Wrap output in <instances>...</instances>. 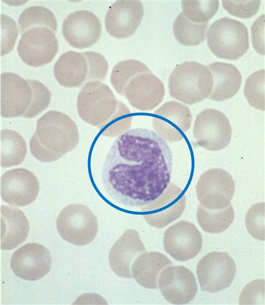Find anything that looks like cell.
Returning <instances> with one entry per match:
<instances>
[{"mask_svg":"<svg viewBox=\"0 0 265 305\" xmlns=\"http://www.w3.org/2000/svg\"><path fill=\"white\" fill-rule=\"evenodd\" d=\"M172 156L166 141L145 128L120 135L103 164L102 179L110 196L123 205H146L158 197L170 182Z\"/></svg>","mask_w":265,"mask_h":305,"instance_id":"1","label":"cell"},{"mask_svg":"<svg viewBox=\"0 0 265 305\" xmlns=\"http://www.w3.org/2000/svg\"><path fill=\"white\" fill-rule=\"evenodd\" d=\"M79 140L75 122L68 115L52 110L38 120L36 130L30 141V151L35 158L51 162L72 150Z\"/></svg>","mask_w":265,"mask_h":305,"instance_id":"2","label":"cell"},{"mask_svg":"<svg viewBox=\"0 0 265 305\" xmlns=\"http://www.w3.org/2000/svg\"><path fill=\"white\" fill-rule=\"evenodd\" d=\"M112 85L132 106L141 111L154 108L165 95L161 81L145 64L135 60L127 61L117 75Z\"/></svg>","mask_w":265,"mask_h":305,"instance_id":"3","label":"cell"},{"mask_svg":"<svg viewBox=\"0 0 265 305\" xmlns=\"http://www.w3.org/2000/svg\"><path fill=\"white\" fill-rule=\"evenodd\" d=\"M42 83L14 73L1 75V115L5 118L33 117L42 99Z\"/></svg>","mask_w":265,"mask_h":305,"instance_id":"4","label":"cell"},{"mask_svg":"<svg viewBox=\"0 0 265 305\" xmlns=\"http://www.w3.org/2000/svg\"><path fill=\"white\" fill-rule=\"evenodd\" d=\"M77 105L80 118L96 125L115 119L123 113L126 107L117 100L108 86L97 80L85 83L78 96Z\"/></svg>","mask_w":265,"mask_h":305,"instance_id":"5","label":"cell"},{"mask_svg":"<svg viewBox=\"0 0 265 305\" xmlns=\"http://www.w3.org/2000/svg\"><path fill=\"white\" fill-rule=\"evenodd\" d=\"M213 84L212 75L207 66L196 61H187L173 70L168 88L173 97L191 105L208 98Z\"/></svg>","mask_w":265,"mask_h":305,"instance_id":"6","label":"cell"},{"mask_svg":"<svg viewBox=\"0 0 265 305\" xmlns=\"http://www.w3.org/2000/svg\"><path fill=\"white\" fill-rule=\"evenodd\" d=\"M208 46L217 57L228 60H237L249 47L247 27L241 22L227 17L218 19L207 33Z\"/></svg>","mask_w":265,"mask_h":305,"instance_id":"7","label":"cell"},{"mask_svg":"<svg viewBox=\"0 0 265 305\" xmlns=\"http://www.w3.org/2000/svg\"><path fill=\"white\" fill-rule=\"evenodd\" d=\"M56 226L63 239L79 246L92 242L98 229L95 215L87 206L78 204H70L61 210L56 220Z\"/></svg>","mask_w":265,"mask_h":305,"instance_id":"8","label":"cell"},{"mask_svg":"<svg viewBox=\"0 0 265 305\" xmlns=\"http://www.w3.org/2000/svg\"><path fill=\"white\" fill-rule=\"evenodd\" d=\"M55 33L50 29L44 27H34L23 33L17 48L22 61L34 67L50 62L58 48Z\"/></svg>","mask_w":265,"mask_h":305,"instance_id":"9","label":"cell"},{"mask_svg":"<svg viewBox=\"0 0 265 305\" xmlns=\"http://www.w3.org/2000/svg\"><path fill=\"white\" fill-rule=\"evenodd\" d=\"M236 269L234 260L227 253L207 254L200 260L196 269L202 290L215 293L227 288L233 281Z\"/></svg>","mask_w":265,"mask_h":305,"instance_id":"10","label":"cell"},{"mask_svg":"<svg viewBox=\"0 0 265 305\" xmlns=\"http://www.w3.org/2000/svg\"><path fill=\"white\" fill-rule=\"evenodd\" d=\"M99 53L93 51H69L63 54L54 67L55 77L62 85L78 87L88 80L98 68Z\"/></svg>","mask_w":265,"mask_h":305,"instance_id":"11","label":"cell"},{"mask_svg":"<svg viewBox=\"0 0 265 305\" xmlns=\"http://www.w3.org/2000/svg\"><path fill=\"white\" fill-rule=\"evenodd\" d=\"M232 128L226 116L217 110L208 108L196 116L193 133L197 144L206 149L216 151L229 144Z\"/></svg>","mask_w":265,"mask_h":305,"instance_id":"12","label":"cell"},{"mask_svg":"<svg viewBox=\"0 0 265 305\" xmlns=\"http://www.w3.org/2000/svg\"><path fill=\"white\" fill-rule=\"evenodd\" d=\"M235 183L230 175L221 169L208 170L200 176L196 192L200 204L212 210H221L230 204Z\"/></svg>","mask_w":265,"mask_h":305,"instance_id":"13","label":"cell"},{"mask_svg":"<svg viewBox=\"0 0 265 305\" xmlns=\"http://www.w3.org/2000/svg\"><path fill=\"white\" fill-rule=\"evenodd\" d=\"M52 264L49 250L37 243H27L16 251L10 261V267L18 277L35 281L44 276L50 270Z\"/></svg>","mask_w":265,"mask_h":305,"instance_id":"14","label":"cell"},{"mask_svg":"<svg viewBox=\"0 0 265 305\" xmlns=\"http://www.w3.org/2000/svg\"><path fill=\"white\" fill-rule=\"evenodd\" d=\"M163 245L165 251L175 259L185 261L195 257L202 244L201 234L193 224L181 221L166 231Z\"/></svg>","mask_w":265,"mask_h":305,"instance_id":"15","label":"cell"},{"mask_svg":"<svg viewBox=\"0 0 265 305\" xmlns=\"http://www.w3.org/2000/svg\"><path fill=\"white\" fill-rule=\"evenodd\" d=\"M1 194L2 200L10 204L20 206L33 202L38 194L39 186L35 175L22 168L10 169L1 178Z\"/></svg>","mask_w":265,"mask_h":305,"instance_id":"16","label":"cell"},{"mask_svg":"<svg viewBox=\"0 0 265 305\" xmlns=\"http://www.w3.org/2000/svg\"><path fill=\"white\" fill-rule=\"evenodd\" d=\"M102 25L98 18L86 10L71 13L64 19L62 25V34L68 43L78 49L90 47L99 39Z\"/></svg>","mask_w":265,"mask_h":305,"instance_id":"17","label":"cell"},{"mask_svg":"<svg viewBox=\"0 0 265 305\" xmlns=\"http://www.w3.org/2000/svg\"><path fill=\"white\" fill-rule=\"evenodd\" d=\"M158 286L165 298L174 304L188 303L193 300L197 290L193 273L184 266H168L161 272Z\"/></svg>","mask_w":265,"mask_h":305,"instance_id":"18","label":"cell"},{"mask_svg":"<svg viewBox=\"0 0 265 305\" xmlns=\"http://www.w3.org/2000/svg\"><path fill=\"white\" fill-rule=\"evenodd\" d=\"M186 201L182 190L171 183L158 197L144 208V211L149 212L144 215V218L153 227H164L181 216L185 208Z\"/></svg>","mask_w":265,"mask_h":305,"instance_id":"19","label":"cell"},{"mask_svg":"<svg viewBox=\"0 0 265 305\" xmlns=\"http://www.w3.org/2000/svg\"><path fill=\"white\" fill-rule=\"evenodd\" d=\"M143 14V5L139 1H116L109 7L106 15V28L115 38L129 37L138 28Z\"/></svg>","mask_w":265,"mask_h":305,"instance_id":"20","label":"cell"},{"mask_svg":"<svg viewBox=\"0 0 265 305\" xmlns=\"http://www.w3.org/2000/svg\"><path fill=\"white\" fill-rule=\"evenodd\" d=\"M192 115L189 108L174 101L167 102L154 113L153 123L157 130L165 132L164 137L171 141L182 139L190 127Z\"/></svg>","mask_w":265,"mask_h":305,"instance_id":"21","label":"cell"},{"mask_svg":"<svg viewBox=\"0 0 265 305\" xmlns=\"http://www.w3.org/2000/svg\"><path fill=\"white\" fill-rule=\"evenodd\" d=\"M145 250L138 233L133 229L127 231L110 250L109 260L111 268L120 277L131 278L133 260Z\"/></svg>","mask_w":265,"mask_h":305,"instance_id":"22","label":"cell"},{"mask_svg":"<svg viewBox=\"0 0 265 305\" xmlns=\"http://www.w3.org/2000/svg\"><path fill=\"white\" fill-rule=\"evenodd\" d=\"M0 247L12 250L27 239L29 231L28 220L20 209L10 206H1Z\"/></svg>","mask_w":265,"mask_h":305,"instance_id":"23","label":"cell"},{"mask_svg":"<svg viewBox=\"0 0 265 305\" xmlns=\"http://www.w3.org/2000/svg\"><path fill=\"white\" fill-rule=\"evenodd\" d=\"M172 262L164 254L152 251L141 254L134 260L131 268L132 276L141 286L155 289L158 286L159 275Z\"/></svg>","mask_w":265,"mask_h":305,"instance_id":"24","label":"cell"},{"mask_svg":"<svg viewBox=\"0 0 265 305\" xmlns=\"http://www.w3.org/2000/svg\"><path fill=\"white\" fill-rule=\"evenodd\" d=\"M213 77L212 91L208 97L217 101H222L234 96L239 90L242 77L233 65L216 62L207 66Z\"/></svg>","mask_w":265,"mask_h":305,"instance_id":"25","label":"cell"},{"mask_svg":"<svg viewBox=\"0 0 265 305\" xmlns=\"http://www.w3.org/2000/svg\"><path fill=\"white\" fill-rule=\"evenodd\" d=\"M1 165L7 167L21 164L27 153V146L22 137L18 132L8 129L1 130Z\"/></svg>","mask_w":265,"mask_h":305,"instance_id":"26","label":"cell"},{"mask_svg":"<svg viewBox=\"0 0 265 305\" xmlns=\"http://www.w3.org/2000/svg\"><path fill=\"white\" fill-rule=\"evenodd\" d=\"M234 216L231 204L221 210L210 209L199 204L196 214L198 222L202 229L212 233H218L226 230L233 222Z\"/></svg>","mask_w":265,"mask_h":305,"instance_id":"27","label":"cell"},{"mask_svg":"<svg viewBox=\"0 0 265 305\" xmlns=\"http://www.w3.org/2000/svg\"><path fill=\"white\" fill-rule=\"evenodd\" d=\"M208 26V22L197 23L189 20L182 12L173 24L174 36L183 45H197L204 40Z\"/></svg>","mask_w":265,"mask_h":305,"instance_id":"28","label":"cell"},{"mask_svg":"<svg viewBox=\"0 0 265 305\" xmlns=\"http://www.w3.org/2000/svg\"><path fill=\"white\" fill-rule=\"evenodd\" d=\"M18 24L21 33L34 27H46L55 33L57 28V20L52 12L46 7L39 5L25 9L19 17Z\"/></svg>","mask_w":265,"mask_h":305,"instance_id":"29","label":"cell"},{"mask_svg":"<svg viewBox=\"0 0 265 305\" xmlns=\"http://www.w3.org/2000/svg\"><path fill=\"white\" fill-rule=\"evenodd\" d=\"M219 3L218 1H182V12L193 22H207L217 12Z\"/></svg>","mask_w":265,"mask_h":305,"instance_id":"30","label":"cell"},{"mask_svg":"<svg viewBox=\"0 0 265 305\" xmlns=\"http://www.w3.org/2000/svg\"><path fill=\"white\" fill-rule=\"evenodd\" d=\"M244 95L251 106L265 110V70L256 71L247 79L244 89Z\"/></svg>","mask_w":265,"mask_h":305,"instance_id":"31","label":"cell"},{"mask_svg":"<svg viewBox=\"0 0 265 305\" xmlns=\"http://www.w3.org/2000/svg\"><path fill=\"white\" fill-rule=\"evenodd\" d=\"M245 224L247 229L254 238L265 240V203L253 205L246 214Z\"/></svg>","mask_w":265,"mask_h":305,"instance_id":"32","label":"cell"},{"mask_svg":"<svg viewBox=\"0 0 265 305\" xmlns=\"http://www.w3.org/2000/svg\"><path fill=\"white\" fill-rule=\"evenodd\" d=\"M223 8L230 14L242 18H247L258 11L261 1H222Z\"/></svg>","mask_w":265,"mask_h":305,"instance_id":"33","label":"cell"},{"mask_svg":"<svg viewBox=\"0 0 265 305\" xmlns=\"http://www.w3.org/2000/svg\"><path fill=\"white\" fill-rule=\"evenodd\" d=\"M1 55H5L10 52L15 45L18 34L15 21L4 14L1 15Z\"/></svg>","mask_w":265,"mask_h":305,"instance_id":"34","label":"cell"},{"mask_svg":"<svg viewBox=\"0 0 265 305\" xmlns=\"http://www.w3.org/2000/svg\"><path fill=\"white\" fill-rule=\"evenodd\" d=\"M264 280H256L248 284L243 289L239 302L240 304H264Z\"/></svg>","mask_w":265,"mask_h":305,"instance_id":"35","label":"cell"},{"mask_svg":"<svg viewBox=\"0 0 265 305\" xmlns=\"http://www.w3.org/2000/svg\"><path fill=\"white\" fill-rule=\"evenodd\" d=\"M252 41L255 50L265 55V15L263 14L255 21L251 28Z\"/></svg>","mask_w":265,"mask_h":305,"instance_id":"36","label":"cell"}]
</instances>
